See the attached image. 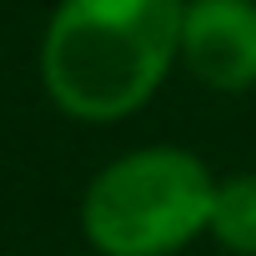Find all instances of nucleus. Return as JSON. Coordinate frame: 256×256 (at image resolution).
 I'll return each instance as SVG.
<instances>
[{
  "instance_id": "obj_2",
  "label": "nucleus",
  "mask_w": 256,
  "mask_h": 256,
  "mask_svg": "<svg viewBox=\"0 0 256 256\" xmlns=\"http://www.w3.org/2000/svg\"><path fill=\"white\" fill-rule=\"evenodd\" d=\"M216 181L186 146L120 151L80 191V236L96 256H181L211 231Z\"/></svg>"
},
{
  "instance_id": "obj_4",
  "label": "nucleus",
  "mask_w": 256,
  "mask_h": 256,
  "mask_svg": "<svg viewBox=\"0 0 256 256\" xmlns=\"http://www.w3.org/2000/svg\"><path fill=\"white\" fill-rule=\"evenodd\" d=\"M226 256H256V171H231L216 181L211 231Z\"/></svg>"
},
{
  "instance_id": "obj_1",
  "label": "nucleus",
  "mask_w": 256,
  "mask_h": 256,
  "mask_svg": "<svg viewBox=\"0 0 256 256\" xmlns=\"http://www.w3.org/2000/svg\"><path fill=\"white\" fill-rule=\"evenodd\" d=\"M186 0H56L36 70L46 100L76 126L141 116L181 66Z\"/></svg>"
},
{
  "instance_id": "obj_3",
  "label": "nucleus",
  "mask_w": 256,
  "mask_h": 256,
  "mask_svg": "<svg viewBox=\"0 0 256 256\" xmlns=\"http://www.w3.org/2000/svg\"><path fill=\"white\" fill-rule=\"evenodd\" d=\"M181 70L211 96L256 90V0H186Z\"/></svg>"
}]
</instances>
